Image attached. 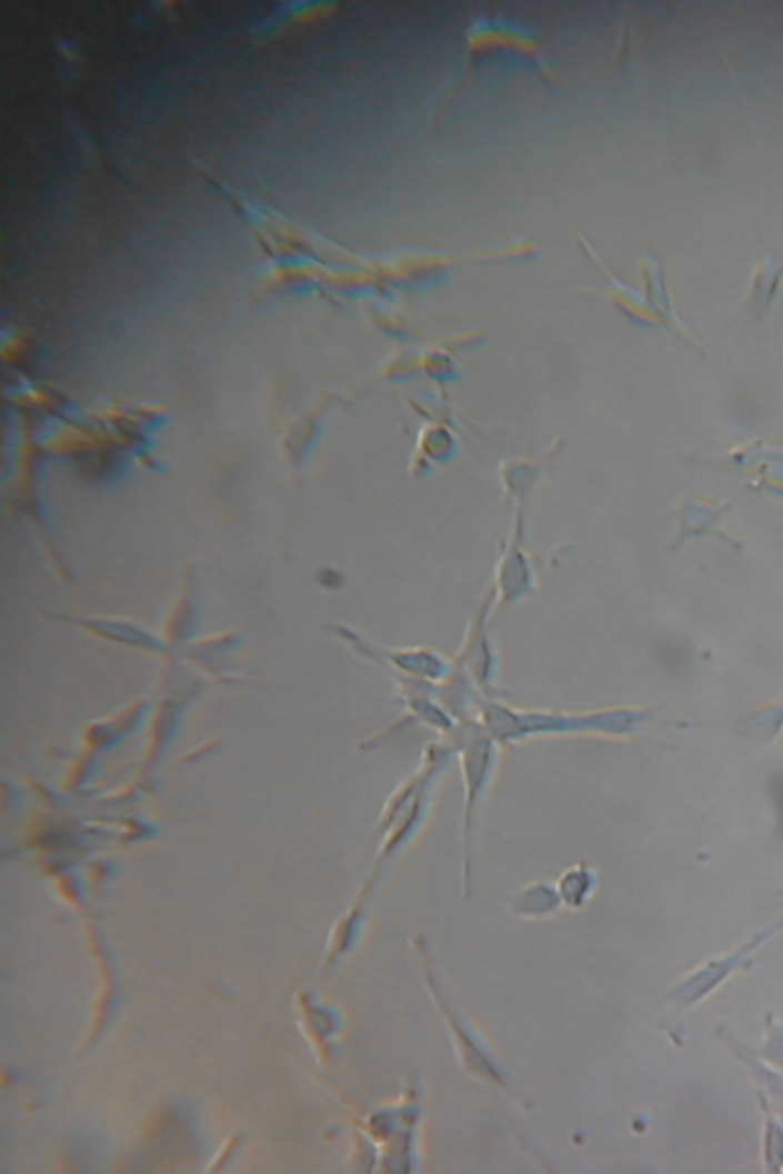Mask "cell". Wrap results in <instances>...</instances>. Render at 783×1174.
I'll list each match as a JSON object with an SVG mask.
<instances>
[{"mask_svg":"<svg viewBox=\"0 0 783 1174\" xmlns=\"http://www.w3.org/2000/svg\"><path fill=\"white\" fill-rule=\"evenodd\" d=\"M783 930V916L775 919L773 924H767L765 930H760L755 937H750L747 942H742L740 947L731 950V953L726 955H719V959H711L705 961L703 966H697L692 974H687L679 982L674 990H671L666 994V1002L669 1005H674L679 1013L690 1011V1007H695L697 1002H703L711 997V994L719 990V986H723L729 982L731 976L740 974L742 969L750 966V961L755 959V953L760 947L765 945L767 940L775 937Z\"/></svg>","mask_w":783,"mask_h":1174,"instance_id":"6da1fadb","label":"cell"},{"mask_svg":"<svg viewBox=\"0 0 783 1174\" xmlns=\"http://www.w3.org/2000/svg\"><path fill=\"white\" fill-rule=\"evenodd\" d=\"M413 947L418 950V955H421V966H423V976H426V986L431 992V997H434L439 1013H442V1019L446 1023V1028H450L452 1034V1042H454V1052H458V1060L462 1065V1071H465L470 1078L486 1083V1086H496V1088H504L506 1091V1081L502 1071H499V1065L494 1062V1057L483 1050V1044L475 1038L473 1031L465 1028V1023H462L458 1019V1013L452 1011L450 1002L444 1000L442 990H439V982L434 976V969H431V959L426 955V945H423L421 937H415Z\"/></svg>","mask_w":783,"mask_h":1174,"instance_id":"7a4b0ae2","label":"cell"},{"mask_svg":"<svg viewBox=\"0 0 783 1174\" xmlns=\"http://www.w3.org/2000/svg\"><path fill=\"white\" fill-rule=\"evenodd\" d=\"M640 272H643L645 303H648V309L655 313V319L661 321V327L666 329V332L679 334L682 340H687V342H692V345L700 348V342L692 340V334L687 332V327H684L682 319H679V311H676V305H674V295H671L666 274H663V259L643 257V259H640Z\"/></svg>","mask_w":783,"mask_h":1174,"instance_id":"3957f363","label":"cell"},{"mask_svg":"<svg viewBox=\"0 0 783 1174\" xmlns=\"http://www.w3.org/2000/svg\"><path fill=\"white\" fill-rule=\"evenodd\" d=\"M729 510L731 506L726 504V501H723V504H711V501H705V499L684 496L676 510L679 525H682V530H679L674 545L684 543L687 538H695V535H721L723 541H729L734 549H742V543L721 528L723 514H726Z\"/></svg>","mask_w":783,"mask_h":1174,"instance_id":"277c9868","label":"cell"},{"mask_svg":"<svg viewBox=\"0 0 783 1174\" xmlns=\"http://www.w3.org/2000/svg\"><path fill=\"white\" fill-rule=\"evenodd\" d=\"M783 285V261L775 257H763L752 269V280L747 288V298H744V309L752 311V317L757 321H765L771 317L775 298Z\"/></svg>","mask_w":783,"mask_h":1174,"instance_id":"5b68a950","label":"cell"},{"mask_svg":"<svg viewBox=\"0 0 783 1174\" xmlns=\"http://www.w3.org/2000/svg\"><path fill=\"white\" fill-rule=\"evenodd\" d=\"M58 619H66V622L84 626V630L100 634V638L123 642V645H137L144 650H152V653H162V642L152 638L147 630H141L139 624L121 622V619H102V616H94V619L92 616H58Z\"/></svg>","mask_w":783,"mask_h":1174,"instance_id":"8992f818","label":"cell"},{"mask_svg":"<svg viewBox=\"0 0 783 1174\" xmlns=\"http://www.w3.org/2000/svg\"><path fill=\"white\" fill-rule=\"evenodd\" d=\"M301 1031L313 1044V1050H332V1038L340 1031V1015L327 1007L324 1002H309V994H303V1019Z\"/></svg>","mask_w":783,"mask_h":1174,"instance_id":"52a82bcc","label":"cell"},{"mask_svg":"<svg viewBox=\"0 0 783 1174\" xmlns=\"http://www.w3.org/2000/svg\"><path fill=\"white\" fill-rule=\"evenodd\" d=\"M585 245H588V243H585ZM588 251H591V245H588ZM591 253H593V257H595V251H591ZM595 261H599V264L603 267V272H606V277H609V285H611V290H609V298H611V301H614V303H616V309H619V311H624V313H626V317H630L632 321H638V324H643V327H659V329H663V327H661V321H659V319H655V313H653L651 309H648V303H645V295H643V293H640V290H638V288L626 285V282H622V280H619V277H616V274H611V272H609V269H606V264H603V261H601L599 257H595Z\"/></svg>","mask_w":783,"mask_h":1174,"instance_id":"ba28073f","label":"cell"},{"mask_svg":"<svg viewBox=\"0 0 783 1174\" xmlns=\"http://www.w3.org/2000/svg\"><path fill=\"white\" fill-rule=\"evenodd\" d=\"M510 909H512V914L520 919H546L562 909V899H559L554 885L535 882V885L522 887L512 895Z\"/></svg>","mask_w":783,"mask_h":1174,"instance_id":"9c48e42d","label":"cell"},{"mask_svg":"<svg viewBox=\"0 0 783 1174\" xmlns=\"http://www.w3.org/2000/svg\"><path fill=\"white\" fill-rule=\"evenodd\" d=\"M595 887H599V877H595V872L585 862L570 866L556 882V893L559 899H562V906L572 911L585 909L593 899Z\"/></svg>","mask_w":783,"mask_h":1174,"instance_id":"30bf717a","label":"cell"},{"mask_svg":"<svg viewBox=\"0 0 783 1174\" xmlns=\"http://www.w3.org/2000/svg\"><path fill=\"white\" fill-rule=\"evenodd\" d=\"M499 590H502V601H499V605L512 603L518 601L520 595L531 593V566H528L525 553H522L518 545H512V556L506 559L502 570H499Z\"/></svg>","mask_w":783,"mask_h":1174,"instance_id":"8fae6325","label":"cell"},{"mask_svg":"<svg viewBox=\"0 0 783 1174\" xmlns=\"http://www.w3.org/2000/svg\"><path fill=\"white\" fill-rule=\"evenodd\" d=\"M361 926H363V914L361 909L353 906L345 916L334 924L330 934V945H327V966H334L342 955H348L350 950L358 945L361 940Z\"/></svg>","mask_w":783,"mask_h":1174,"instance_id":"7c38bea8","label":"cell"},{"mask_svg":"<svg viewBox=\"0 0 783 1174\" xmlns=\"http://www.w3.org/2000/svg\"><path fill=\"white\" fill-rule=\"evenodd\" d=\"M760 1106H763L765 1123H763V1162L771 1172L783 1170V1117L779 1120L771 1110V1104L765 1102V1096H760Z\"/></svg>","mask_w":783,"mask_h":1174,"instance_id":"4fadbf2b","label":"cell"},{"mask_svg":"<svg viewBox=\"0 0 783 1174\" xmlns=\"http://www.w3.org/2000/svg\"><path fill=\"white\" fill-rule=\"evenodd\" d=\"M760 1057H763L767 1065L773 1067V1071L783 1073V1023H775L773 1019H771V1023H767L765 1042H763V1050H760Z\"/></svg>","mask_w":783,"mask_h":1174,"instance_id":"5bb4252c","label":"cell"}]
</instances>
